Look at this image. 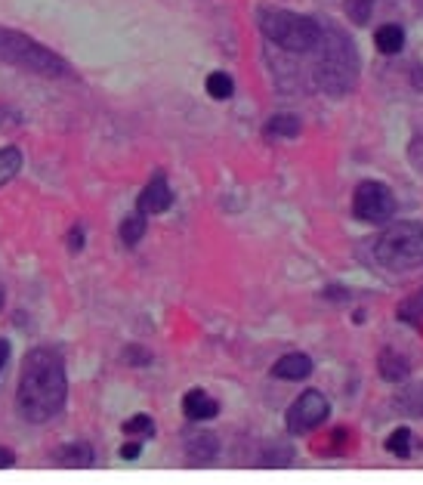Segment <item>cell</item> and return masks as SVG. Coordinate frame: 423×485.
I'll use <instances>...</instances> for the list:
<instances>
[{"mask_svg": "<svg viewBox=\"0 0 423 485\" xmlns=\"http://www.w3.org/2000/svg\"><path fill=\"white\" fill-rule=\"evenodd\" d=\"M6 359H10V344H6V340H0V371H3Z\"/></svg>", "mask_w": 423, "mask_h": 485, "instance_id": "83f0119b", "label": "cell"}, {"mask_svg": "<svg viewBox=\"0 0 423 485\" xmlns=\"http://www.w3.org/2000/svg\"><path fill=\"white\" fill-rule=\"evenodd\" d=\"M124 359L130 362V365H148V362H152V355H148L142 346H130V349L124 353Z\"/></svg>", "mask_w": 423, "mask_h": 485, "instance_id": "cb8c5ba5", "label": "cell"}, {"mask_svg": "<svg viewBox=\"0 0 423 485\" xmlns=\"http://www.w3.org/2000/svg\"><path fill=\"white\" fill-rule=\"evenodd\" d=\"M0 309H3V288H0Z\"/></svg>", "mask_w": 423, "mask_h": 485, "instance_id": "f1b7e54d", "label": "cell"}, {"mask_svg": "<svg viewBox=\"0 0 423 485\" xmlns=\"http://www.w3.org/2000/svg\"><path fill=\"white\" fill-rule=\"evenodd\" d=\"M414 448H417V436H414L408 426H399V430L390 433V439H386V452L396 454V458H411Z\"/></svg>", "mask_w": 423, "mask_h": 485, "instance_id": "9a60e30c", "label": "cell"}, {"mask_svg": "<svg viewBox=\"0 0 423 485\" xmlns=\"http://www.w3.org/2000/svg\"><path fill=\"white\" fill-rule=\"evenodd\" d=\"M374 44H377V49H380L383 56H396V53H401V47H405V28H401V25H392V22L380 25L377 31H374Z\"/></svg>", "mask_w": 423, "mask_h": 485, "instance_id": "5bb4252c", "label": "cell"}, {"mask_svg": "<svg viewBox=\"0 0 423 485\" xmlns=\"http://www.w3.org/2000/svg\"><path fill=\"white\" fill-rule=\"evenodd\" d=\"M68 399V377H66V362L56 349L38 346L25 355L22 362V377H19L16 402L19 415L31 424H47L66 408Z\"/></svg>", "mask_w": 423, "mask_h": 485, "instance_id": "6da1fadb", "label": "cell"}, {"mask_svg": "<svg viewBox=\"0 0 423 485\" xmlns=\"http://www.w3.org/2000/svg\"><path fill=\"white\" fill-rule=\"evenodd\" d=\"M396 318H399V322H405V325H417L420 322V318H423V288L414 291V294H408L405 300L399 303Z\"/></svg>", "mask_w": 423, "mask_h": 485, "instance_id": "2e32d148", "label": "cell"}, {"mask_svg": "<svg viewBox=\"0 0 423 485\" xmlns=\"http://www.w3.org/2000/svg\"><path fill=\"white\" fill-rule=\"evenodd\" d=\"M146 235V213H136V217H127L124 223H121V238H124V245H139V238Z\"/></svg>", "mask_w": 423, "mask_h": 485, "instance_id": "ffe728a7", "label": "cell"}, {"mask_svg": "<svg viewBox=\"0 0 423 485\" xmlns=\"http://www.w3.org/2000/svg\"><path fill=\"white\" fill-rule=\"evenodd\" d=\"M377 374L383 377L386 383H401V380H408V374H411V365H408L405 355H399L396 349L386 346L383 353L377 355Z\"/></svg>", "mask_w": 423, "mask_h": 485, "instance_id": "8fae6325", "label": "cell"}, {"mask_svg": "<svg viewBox=\"0 0 423 485\" xmlns=\"http://www.w3.org/2000/svg\"><path fill=\"white\" fill-rule=\"evenodd\" d=\"M235 93V84H232V77L226 75V71H213L210 77H207V96L210 99H229Z\"/></svg>", "mask_w": 423, "mask_h": 485, "instance_id": "d6986e66", "label": "cell"}, {"mask_svg": "<svg viewBox=\"0 0 423 485\" xmlns=\"http://www.w3.org/2000/svg\"><path fill=\"white\" fill-rule=\"evenodd\" d=\"M19 170H22V152H19L16 146L0 148V185L10 183Z\"/></svg>", "mask_w": 423, "mask_h": 485, "instance_id": "e0dca14e", "label": "cell"}, {"mask_svg": "<svg viewBox=\"0 0 423 485\" xmlns=\"http://www.w3.org/2000/svg\"><path fill=\"white\" fill-rule=\"evenodd\" d=\"M170 201H174V195H170V185L164 176H155L152 183L142 189V195H139V213H164L170 208Z\"/></svg>", "mask_w": 423, "mask_h": 485, "instance_id": "ba28073f", "label": "cell"}, {"mask_svg": "<svg viewBox=\"0 0 423 485\" xmlns=\"http://www.w3.org/2000/svg\"><path fill=\"white\" fill-rule=\"evenodd\" d=\"M266 133H269V137L293 139L300 133V121H297V115H272L269 124H266Z\"/></svg>", "mask_w": 423, "mask_h": 485, "instance_id": "ac0fdd59", "label": "cell"}, {"mask_svg": "<svg viewBox=\"0 0 423 485\" xmlns=\"http://www.w3.org/2000/svg\"><path fill=\"white\" fill-rule=\"evenodd\" d=\"M56 463L59 467H68V470H84V467H93V448L87 442H68L56 452Z\"/></svg>", "mask_w": 423, "mask_h": 485, "instance_id": "4fadbf2b", "label": "cell"}, {"mask_svg": "<svg viewBox=\"0 0 423 485\" xmlns=\"http://www.w3.org/2000/svg\"><path fill=\"white\" fill-rule=\"evenodd\" d=\"M68 247H71L75 254H77V251H84V229H81V226H77V229L68 235Z\"/></svg>", "mask_w": 423, "mask_h": 485, "instance_id": "484cf974", "label": "cell"}, {"mask_svg": "<svg viewBox=\"0 0 423 485\" xmlns=\"http://www.w3.org/2000/svg\"><path fill=\"white\" fill-rule=\"evenodd\" d=\"M371 10H374V6H371V0H349V3H346L349 19H353V22H358V25L368 22V19H371Z\"/></svg>", "mask_w": 423, "mask_h": 485, "instance_id": "7402d4cb", "label": "cell"}, {"mask_svg": "<svg viewBox=\"0 0 423 485\" xmlns=\"http://www.w3.org/2000/svg\"><path fill=\"white\" fill-rule=\"evenodd\" d=\"M260 28L266 34V40L288 49V53H312L321 38V25L312 16L291 10H263Z\"/></svg>", "mask_w": 423, "mask_h": 485, "instance_id": "277c9868", "label": "cell"}, {"mask_svg": "<svg viewBox=\"0 0 423 485\" xmlns=\"http://www.w3.org/2000/svg\"><path fill=\"white\" fill-rule=\"evenodd\" d=\"M217 448H220V442L213 433L198 430V433H189V436H185V452H189L192 463H210L217 458Z\"/></svg>", "mask_w": 423, "mask_h": 485, "instance_id": "7c38bea8", "label": "cell"}, {"mask_svg": "<svg viewBox=\"0 0 423 485\" xmlns=\"http://www.w3.org/2000/svg\"><path fill=\"white\" fill-rule=\"evenodd\" d=\"M374 256L390 272H411L423 266V223L414 220H399L374 245Z\"/></svg>", "mask_w": 423, "mask_h": 485, "instance_id": "3957f363", "label": "cell"}, {"mask_svg": "<svg viewBox=\"0 0 423 485\" xmlns=\"http://www.w3.org/2000/svg\"><path fill=\"white\" fill-rule=\"evenodd\" d=\"M321 56L315 62L312 75H315V84H318L325 93L331 96H343L355 87L358 81V56H355V44L334 25H325L321 28V38H318V47Z\"/></svg>", "mask_w": 423, "mask_h": 485, "instance_id": "7a4b0ae2", "label": "cell"}, {"mask_svg": "<svg viewBox=\"0 0 423 485\" xmlns=\"http://www.w3.org/2000/svg\"><path fill=\"white\" fill-rule=\"evenodd\" d=\"M328 415H331V402H328V396L321 393V390H306V393L288 408L284 424H288L291 433L303 436V433H312L315 426L325 424Z\"/></svg>", "mask_w": 423, "mask_h": 485, "instance_id": "52a82bcc", "label": "cell"}, {"mask_svg": "<svg viewBox=\"0 0 423 485\" xmlns=\"http://www.w3.org/2000/svg\"><path fill=\"white\" fill-rule=\"evenodd\" d=\"M272 374L278 380H306L312 374V359L306 353H288L272 365Z\"/></svg>", "mask_w": 423, "mask_h": 485, "instance_id": "30bf717a", "label": "cell"}, {"mask_svg": "<svg viewBox=\"0 0 423 485\" xmlns=\"http://www.w3.org/2000/svg\"><path fill=\"white\" fill-rule=\"evenodd\" d=\"M353 213L358 220H364V223H386L396 213V198H392V192L383 183L364 180L358 183L353 195Z\"/></svg>", "mask_w": 423, "mask_h": 485, "instance_id": "8992f818", "label": "cell"}, {"mask_svg": "<svg viewBox=\"0 0 423 485\" xmlns=\"http://www.w3.org/2000/svg\"><path fill=\"white\" fill-rule=\"evenodd\" d=\"M13 463H16V454H13L10 448H3V445H0V470L13 467Z\"/></svg>", "mask_w": 423, "mask_h": 485, "instance_id": "4316f807", "label": "cell"}, {"mask_svg": "<svg viewBox=\"0 0 423 485\" xmlns=\"http://www.w3.org/2000/svg\"><path fill=\"white\" fill-rule=\"evenodd\" d=\"M19 124H22L19 111H13V109H6V105H0V130H16Z\"/></svg>", "mask_w": 423, "mask_h": 485, "instance_id": "603a6c76", "label": "cell"}, {"mask_svg": "<svg viewBox=\"0 0 423 485\" xmlns=\"http://www.w3.org/2000/svg\"><path fill=\"white\" fill-rule=\"evenodd\" d=\"M0 59L13 62L19 68L38 71V75H62L66 71V62L49 53L47 47L34 44V40H28L16 31H3V28H0Z\"/></svg>", "mask_w": 423, "mask_h": 485, "instance_id": "5b68a950", "label": "cell"}, {"mask_svg": "<svg viewBox=\"0 0 423 485\" xmlns=\"http://www.w3.org/2000/svg\"><path fill=\"white\" fill-rule=\"evenodd\" d=\"M124 430L133 433V436H152V433H155V420L148 415H136V417H130L124 424Z\"/></svg>", "mask_w": 423, "mask_h": 485, "instance_id": "44dd1931", "label": "cell"}, {"mask_svg": "<svg viewBox=\"0 0 423 485\" xmlns=\"http://www.w3.org/2000/svg\"><path fill=\"white\" fill-rule=\"evenodd\" d=\"M183 415L192 420V424H204V420H213L220 415L217 399H210L204 390H192L183 399Z\"/></svg>", "mask_w": 423, "mask_h": 485, "instance_id": "9c48e42d", "label": "cell"}, {"mask_svg": "<svg viewBox=\"0 0 423 485\" xmlns=\"http://www.w3.org/2000/svg\"><path fill=\"white\" fill-rule=\"evenodd\" d=\"M139 452H142L139 442H124V445H121V458H127V461L139 458Z\"/></svg>", "mask_w": 423, "mask_h": 485, "instance_id": "d4e9b609", "label": "cell"}]
</instances>
